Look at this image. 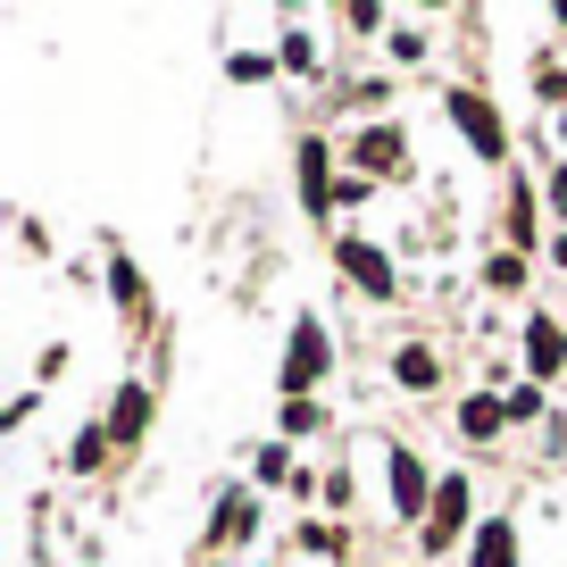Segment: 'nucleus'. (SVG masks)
I'll use <instances>...</instances> for the list:
<instances>
[{
	"label": "nucleus",
	"instance_id": "1",
	"mask_svg": "<svg viewBox=\"0 0 567 567\" xmlns=\"http://www.w3.org/2000/svg\"><path fill=\"white\" fill-rule=\"evenodd\" d=\"M451 117H460V134L476 142L484 159H501V117H493V101H484V92H451Z\"/></svg>",
	"mask_w": 567,
	"mask_h": 567
},
{
	"label": "nucleus",
	"instance_id": "2",
	"mask_svg": "<svg viewBox=\"0 0 567 567\" xmlns=\"http://www.w3.org/2000/svg\"><path fill=\"white\" fill-rule=\"evenodd\" d=\"M318 375H326V326H318V318H301V334H292V359H284V384L309 392Z\"/></svg>",
	"mask_w": 567,
	"mask_h": 567
},
{
	"label": "nucleus",
	"instance_id": "3",
	"mask_svg": "<svg viewBox=\"0 0 567 567\" xmlns=\"http://www.w3.org/2000/svg\"><path fill=\"white\" fill-rule=\"evenodd\" d=\"M334 259L351 267V284H359V292H375V301L392 292V267H384V250H375V243H334Z\"/></svg>",
	"mask_w": 567,
	"mask_h": 567
},
{
	"label": "nucleus",
	"instance_id": "4",
	"mask_svg": "<svg viewBox=\"0 0 567 567\" xmlns=\"http://www.w3.org/2000/svg\"><path fill=\"white\" fill-rule=\"evenodd\" d=\"M460 517H467V484H460V476H451V484H443V493H434V517H425V543L443 550V543H451V534H460Z\"/></svg>",
	"mask_w": 567,
	"mask_h": 567
},
{
	"label": "nucleus",
	"instance_id": "5",
	"mask_svg": "<svg viewBox=\"0 0 567 567\" xmlns=\"http://www.w3.org/2000/svg\"><path fill=\"white\" fill-rule=\"evenodd\" d=\"M392 509H425V467L417 460H409V451H392Z\"/></svg>",
	"mask_w": 567,
	"mask_h": 567
},
{
	"label": "nucleus",
	"instance_id": "6",
	"mask_svg": "<svg viewBox=\"0 0 567 567\" xmlns=\"http://www.w3.org/2000/svg\"><path fill=\"white\" fill-rule=\"evenodd\" d=\"M559 351H567V334H559L550 318H534V326H526V359H534V375L559 368Z\"/></svg>",
	"mask_w": 567,
	"mask_h": 567
},
{
	"label": "nucleus",
	"instance_id": "7",
	"mask_svg": "<svg viewBox=\"0 0 567 567\" xmlns=\"http://www.w3.org/2000/svg\"><path fill=\"white\" fill-rule=\"evenodd\" d=\"M476 567H517V534H509V517H493V526L476 534Z\"/></svg>",
	"mask_w": 567,
	"mask_h": 567
},
{
	"label": "nucleus",
	"instance_id": "8",
	"mask_svg": "<svg viewBox=\"0 0 567 567\" xmlns=\"http://www.w3.org/2000/svg\"><path fill=\"white\" fill-rule=\"evenodd\" d=\"M109 284H117V301H125V318H151V292H142V276H134V267H125V259H109Z\"/></svg>",
	"mask_w": 567,
	"mask_h": 567
},
{
	"label": "nucleus",
	"instance_id": "9",
	"mask_svg": "<svg viewBox=\"0 0 567 567\" xmlns=\"http://www.w3.org/2000/svg\"><path fill=\"white\" fill-rule=\"evenodd\" d=\"M301 200L326 209V142H301Z\"/></svg>",
	"mask_w": 567,
	"mask_h": 567
},
{
	"label": "nucleus",
	"instance_id": "10",
	"mask_svg": "<svg viewBox=\"0 0 567 567\" xmlns=\"http://www.w3.org/2000/svg\"><path fill=\"white\" fill-rule=\"evenodd\" d=\"M401 159V125H375V134H359V167H392Z\"/></svg>",
	"mask_w": 567,
	"mask_h": 567
},
{
	"label": "nucleus",
	"instance_id": "11",
	"mask_svg": "<svg viewBox=\"0 0 567 567\" xmlns=\"http://www.w3.org/2000/svg\"><path fill=\"white\" fill-rule=\"evenodd\" d=\"M142 417H151V401H142V392H117V417H109V443H134V434H142Z\"/></svg>",
	"mask_w": 567,
	"mask_h": 567
},
{
	"label": "nucleus",
	"instance_id": "12",
	"mask_svg": "<svg viewBox=\"0 0 567 567\" xmlns=\"http://www.w3.org/2000/svg\"><path fill=\"white\" fill-rule=\"evenodd\" d=\"M501 417H509V401H467L460 409V425L476 434V443H484V434H501Z\"/></svg>",
	"mask_w": 567,
	"mask_h": 567
},
{
	"label": "nucleus",
	"instance_id": "13",
	"mask_svg": "<svg viewBox=\"0 0 567 567\" xmlns=\"http://www.w3.org/2000/svg\"><path fill=\"white\" fill-rule=\"evenodd\" d=\"M243 534H250V501L234 493L226 509H217V543H243Z\"/></svg>",
	"mask_w": 567,
	"mask_h": 567
},
{
	"label": "nucleus",
	"instance_id": "14",
	"mask_svg": "<svg viewBox=\"0 0 567 567\" xmlns=\"http://www.w3.org/2000/svg\"><path fill=\"white\" fill-rule=\"evenodd\" d=\"M401 384H409V392L434 384V351H401Z\"/></svg>",
	"mask_w": 567,
	"mask_h": 567
},
{
	"label": "nucleus",
	"instance_id": "15",
	"mask_svg": "<svg viewBox=\"0 0 567 567\" xmlns=\"http://www.w3.org/2000/svg\"><path fill=\"white\" fill-rule=\"evenodd\" d=\"M550 200H559V217H567V176H559V184H550Z\"/></svg>",
	"mask_w": 567,
	"mask_h": 567
},
{
	"label": "nucleus",
	"instance_id": "16",
	"mask_svg": "<svg viewBox=\"0 0 567 567\" xmlns=\"http://www.w3.org/2000/svg\"><path fill=\"white\" fill-rule=\"evenodd\" d=\"M559 259H567V234H559Z\"/></svg>",
	"mask_w": 567,
	"mask_h": 567
}]
</instances>
